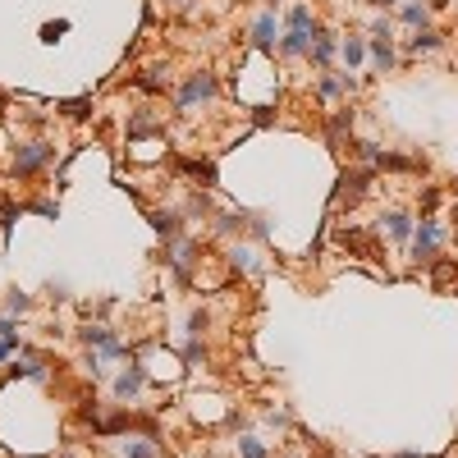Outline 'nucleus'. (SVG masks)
<instances>
[{"mask_svg":"<svg viewBox=\"0 0 458 458\" xmlns=\"http://www.w3.org/2000/svg\"><path fill=\"white\" fill-rule=\"evenodd\" d=\"M51 161H55L51 142H23V147L14 151V174H18V179H33V174H42Z\"/></svg>","mask_w":458,"mask_h":458,"instance_id":"1","label":"nucleus"},{"mask_svg":"<svg viewBox=\"0 0 458 458\" xmlns=\"http://www.w3.org/2000/svg\"><path fill=\"white\" fill-rule=\"evenodd\" d=\"M440 239H445V225L435 216H422V225L413 229V257L422 261V266H431L435 261V248H440Z\"/></svg>","mask_w":458,"mask_h":458,"instance_id":"2","label":"nucleus"},{"mask_svg":"<svg viewBox=\"0 0 458 458\" xmlns=\"http://www.w3.org/2000/svg\"><path fill=\"white\" fill-rule=\"evenodd\" d=\"M220 92V83H216V74H193L188 83H183V92H179V110H193L197 101H211V96Z\"/></svg>","mask_w":458,"mask_h":458,"instance_id":"3","label":"nucleus"},{"mask_svg":"<svg viewBox=\"0 0 458 458\" xmlns=\"http://www.w3.org/2000/svg\"><path fill=\"white\" fill-rule=\"evenodd\" d=\"M142 385H147V367L133 362L129 372L115 376V399H138V389H142Z\"/></svg>","mask_w":458,"mask_h":458,"instance_id":"4","label":"nucleus"},{"mask_svg":"<svg viewBox=\"0 0 458 458\" xmlns=\"http://www.w3.org/2000/svg\"><path fill=\"white\" fill-rule=\"evenodd\" d=\"M174 170L188 174L197 188H211V183H216V161H174Z\"/></svg>","mask_w":458,"mask_h":458,"instance_id":"5","label":"nucleus"},{"mask_svg":"<svg viewBox=\"0 0 458 458\" xmlns=\"http://www.w3.org/2000/svg\"><path fill=\"white\" fill-rule=\"evenodd\" d=\"M151 229L156 234H165V243H174V239H183V220H179V211H151Z\"/></svg>","mask_w":458,"mask_h":458,"instance_id":"6","label":"nucleus"},{"mask_svg":"<svg viewBox=\"0 0 458 458\" xmlns=\"http://www.w3.org/2000/svg\"><path fill=\"white\" fill-rule=\"evenodd\" d=\"M252 46L257 51H275V14H261L252 23Z\"/></svg>","mask_w":458,"mask_h":458,"instance_id":"7","label":"nucleus"},{"mask_svg":"<svg viewBox=\"0 0 458 458\" xmlns=\"http://www.w3.org/2000/svg\"><path fill=\"white\" fill-rule=\"evenodd\" d=\"M381 229H389L399 243H408L417 225H413V216H403V211H385V216H381Z\"/></svg>","mask_w":458,"mask_h":458,"instance_id":"8","label":"nucleus"},{"mask_svg":"<svg viewBox=\"0 0 458 458\" xmlns=\"http://www.w3.org/2000/svg\"><path fill=\"white\" fill-rule=\"evenodd\" d=\"M280 51L285 55H307L311 51V28H289L285 42H280Z\"/></svg>","mask_w":458,"mask_h":458,"instance_id":"9","label":"nucleus"},{"mask_svg":"<svg viewBox=\"0 0 458 458\" xmlns=\"http://www.w3.org/2000/svg\"><path fill=\"white\" fill-rule=\"evenodd\" d=\"M344 133H353V110H335L330 115V129H326L330 147H344Z\"/></svg>","mask_w":458,"mask_h":458,"instance_id":"10","label":"nucleus"},{"mask_svg":"<svg viewBox=\"0 0 458 458\" xmlns=\"http://www.w3.org/2000/svg\"><path fill=\"white\" fill-rule=\"evenodd\" d=\"M339 51V42H335V33H316L311 37V64H321V69H326L330 64V55Z\"/></svg>","mask_w":458,"mask_h":458,"instance_id":"11","label":"nucleus"},{"mask_svg":"<svg viewBox=\"0 0 458 458\" xmlns=\"http://www.w3.org/2000/svg\"><path fill=\"white\" fill-rule=\"evenodd\" d=\"M229 261H234V270H243V275H261V257H257V248H234Z\"/></svg>","mask_w":458,"mask_h":458,"instance_id":"12","label":"nucleus"},{"mask_svg":"<svg viewBox=\"0 0 458 458\" xmlns=\"http://www.w3.org/2000/svg\"><path fill=\"white\" fill-rule=\"evenodd\" d=\"M367 51H372L376 69H394V46H389V37H376V42L367 46Z\"/></svg>","mask_w":458,"mask_h":458,"instance_id":"13","label":"nucleus"},{"mask_svg":"<svg viewBox=\"0 0 458 458\" xmlns=\"http://www.w3.org/2000/svg\"><path fill=\"white\" fill-rule=\"evenodd\" d=\"M147 133H161V124H156L147 110H138V115L129 120V138H147Z\"/></svg>","mask_w":458,"mask_h":458,"instance_id":"14","label":"nucleus"},{"mask_svg":"<svg viewBox=\"0 0 458 458\" xmlns=\"http://www.w3.org/2000/svg\"><path fill=\"white\" fill-rule=\"evenodd\" d=\"M408 46H413V51H440V33H435V28H417V37Z\"/></svg>","mask_w":458,"mask_h":458,"instance_id":"15","label":"nucleus"},{"mask_svg":"<svg viewBox=\"0 0 458 458\" xmlns=\"http://www.w3.org/2000/svg\"><path fill=\"white\" fill-rule=\"evenodd\" d=\"M60 110H64V120H87V115H92V96H74V101L60 105Z\"/></svg>","mask_w":458,"mask_h":458,"instance_id":"16","label":"nucleus"},{"mask_svg":"<svg viewBox=\"0 0 458 458\" xmlns=\"http://www.w3.org/2000/svg\"><path fill=\"white\" fill-rule=\"evenodd\" d=\"M243 225H248V216H239V211H220L216 216V234H239Z\"/></svg>","mask_w":458,"mask_h":458,"instance_id":"17","label":"nucleus"},{"mask_svg":"<svg viewBox=\"0 0 458 458\" xmlns=\"http://www.w3.org/2000/svg\"><path fill=\"white\" fill-rule=\"evenodd\" d=\"M339 51H344V64L353 69V64H362V55H367V42H362V37H348V42L339 46Z\"/></svg>","mask_w":458,"mask_h":458,"instance_id":"18","label":"nucleus"},{"mask_svg":"<svg viewBox=\"0 0 458 458\" xmlns=\"http://www.w3.org/2000/svg\"><path fill=\"white\" fill-rule=\"evenodd\" d=\"M5 311H9V316H23V311H33V298H28L23 289H9V298H5Z\"/></svg>","mask_w":458,"mask_h":458,"instance_id":"19","label":"nucleus"},{"mask_svg":"<svg viewBox=\"0 0 458 458\" xmlns=\"http://www.w3.org/2000/svg\"><path fill=\"white\" fill-rule=\"evenodd\" d=\"M399 18H403V23H413V28H426V5H417V0H408V5L399 9Z\"/></svg>","mask_w":458,"mask_h":458,"instance_id":"20","label":"nucleus"},{"mask_svg":"<svg viewBox=\"0 0 458 458\" xmlns=\"http://www.w3.org/2000/svg\"><path fill=\"white\" fill-rule=\"evenodd\" d=\"M133 87H142V92H165V78H161V69H147V74L133 78Z\"/></svg>","mask_w":458,"mask_h":458,"instance_id":"21","label":"nucleus"},{"mask_svg":"<svg viewBox=\"0 0 458 458\" xmlns=\"http://www.w3.org/2000/svg\"><path fill=\"white\" fill-rule=\"evenodd\" d=\"M183 362H207V344H202V339L197 335H188V344H183Z\"/></svg>","mask_w":458,"mask_h":458,"instance_id":"22","label":"nucleus"},{"mask_svg":"<svg viewBox=\"0 0 458 458\" xmlns=\"http://www.w3.org/2000/svg\"><path fill=\"white\" fill-rule=\"evenodd\" d=\"M239 458H266V445H261L257 435H243L239 440Z\"/></svg>","mask_w":458,"mask_h":458,"instance_id":"23","label":"nucleus"},{"mask_svg":"<svg viewBox=\"0 0 458 458\" xmlns=\"http://www.w3.org/2000/svg\"><path fill=\"white\" fill-rule=\"evenodd\" d=\"M124 458H156V440L147 445V440H129L124 445Z\"/></svg>","mask_w":458,"mask_h":458,"instance_id":"24","label":"nucleus"},{"mask_svg":"<svg viewBox=\"0 0 458 458\" xmlns=\"http://www.w3.org/2000/svg\"><path fill=\"white\" fill-rule=\"evenodd\" d=\"M289 28H311V9L307 5H294V9H289Z\"/></svg>","mask_w":458,"mask_h":458,"instance_id":"25","label":"nucleus"},{"mask_svg":"<svg viewBox=\"0 0 458 458\" xmlns=\"http://www.w3.org/2000/svg\"><path fill=\"white\" fill-rule=\"evenodd\" d=\"M252 124H257V129H266V124H275V110H270V105H257V110H252Z\"/></svg>","mask_w":458,"mask_h":458,"instance_id":"26","label":"nucleus"},{"mask_svg":"<svg viewBox=\"0 0 458 458\" xmlns=\"http://www.w3.org/2000/svg\"><path fill=\"white\" fill-rule=\"evenodd\" d=\"M202 330H207V311H193V316H188V335L202 339Z\"/></svg>","mask_w":458,"mask_h":458,"instance_id":"27","label":"nucleus"},{"mask_svg":"<svg viewBox=\"0 0 458 458\" xmlns=\"http://www.w3.org/2000/svg\"><path fill=\"white\" fill-rule=\"evenodd\" d=\"M14 348H18V335H5V339H0V362H9V357H14Z\"/></svg>","mask_w":458,"mask_h":458,"instance_id":"28","label":"nucleus"},{"mask_svg":"<svg viewBox=\"0 0 458 458\" xmlns=\"http://www.w3.org/2000/svg\"><path fill=\"white\" fill-rule=\"evenodd\" d=\"M33 211H37V216H46V220L60 216V207H55V202H33Z\"/></svg>","mask_w":458,"mask_h":458,"instance_id":"29","label":"nucleus"},{"mask_svg":"<svg viewBox=\"0 0 458 458\" xmlns=\"http://www.w3.org/2000/svg\"><path fill=\"white\" fill-rule=\"evenodd\" d=\"M14 216H18V211L9 207V202H0V229H5V234H9V225H14Z\"/></svg>","mask_w":458,"mask_h":458,"instance_id":"30","label":"nucleus"},{"mask_svg":"<svg viewBox=\"0 0 458 458\" xmlns=\"http://www.w3.org/2000/svg\"><path fill=\"white\" fill-rule=\"evenodd\" d=\"M60 33H69V23H64V18H60V23H46V28H42V37H46V42H55Z\"/></svg>","mask_w":458,"mask_h":458,"instance_id":"31","label":"nucleus"},{"mask_svg":"<svg viewBox=\"0 0 458 458\" xmlns=\"http://www.w3.org/2000/svg\"><path fill=\"white\" fill-rule=\"evenodd\" d=\"M339 87H344V83H335V78H321V96H326V101L339 92Z\"/></svg>","mask_w":458,"mask_h":458,"instance_id":"32","label":"nucleus"},{"mask_svg":"<svg viewBox=\"0 0 458 458\" xmlns=\"http://www.w3.org/2000/svg\"><path fill=\"white\" fill-rule=\"evenodd\" d=\"M5 335H18V326H14V316H9V311L0 316V339H5Z\"/></svg>","mask_w":458,"mask_h":458,"instance_id":"33","label":"nucleus"},{"mask_svg":"<svg viewBox=\"0 0 458 458\" xmlns=\"http://www.w3.org/2000/svg\"><path fill=\"white\" fill-rule=\"evenodd\" d=\"M435 202H440V188H422V207H426V211H431V207H435Z\"/></svg>","mask_w":458,"mask_h":458,"instance_id":"34","label":"nucleus"},{"mask_svg":"<svg viewBox=\"0 0 458 458\" xmlns=\"http://www.w3.org/2000/svg\"><path fill=\"white\" fill-rule=\"evenodd\" d=\"M266 422H270V426H289V413H280V408H270V413H266Z\"/></svg>","mask_w":458,"mask_h":458,"instance_id":"35","label":"nucleus"},{"mask_svg":"<svg viewBox=\"0 0 458 458\" xmlns=\"http://www.w3.org/2000/svg\"><path fill=\"white\" fill-rule=\"evenodd\" d=\"M376 5H399V0H376Z\"/></svg>","mask_w":458,"mask_h":458,"instance_id":"36","label":"nucleus"},{"mask_svg":"<svg viewBox=\"0 0 458 458\" xmlns=\"http://www.w3.org/2000/svg\"><path fill=\"white\" fill-rule=\"evenodd\" d=\"M60 458H78V454H60Z\"/></svg>","mask_w":458,"mask_h":458,"instance_id":"37","label":"nucleus"},{"mask_svg":"<svg viewBox=\"0 0 458 458\" xmlns=\"http://www.w3.org/2000/svg\"><path fill=\"white\" fill-rule=\"evenodd\" d=\"M174 5H179V0H174Z\"/></svg>","mask_w":458,"mask_h":458,"instance_id":"38","label":"nucleus"},{"mask_svg":"<svg viewBox=\"0 0 458 458\" xmlns=\"http://www.w3.org/2000/svg\"><path fill=\"white\" fill-rule=\"evenodd\" d=\"M372 5H376V0H372Z\"/></svg>","mask_w":458,"mask_h":458,"instance_id":"39","label":"nucleus"}]
</instances>
